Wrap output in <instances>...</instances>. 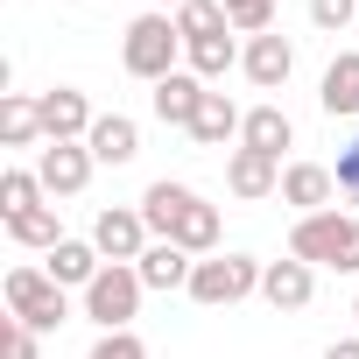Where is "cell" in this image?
<instances>
[{
    "label": "cell",
    "instance_id": "obj_2",
    "mask_svg": "<svg viewBox=\"0 0 359 359\" xmlns=\"http://www.w3.org/2000/svg\"><path fill=\"white\" fill-rule=\"evenodd\" d=\"M120 71L141 78V85H162L169 71H184V36H176V15H162V8L134 15L127 36H120Z\"/></svg>",
    "mask_w": 359,
    "mask_h": 359
},
{
    "label": "cell",
    "instance_id": "obj_6",
    "mask_svg": "<svg viewBox=\"0 0 359 359\" xmlns=\"http://www.w3.org/2000/svg\"><path fill=\"white\" fill-rule=\"evenodd\" d=\"M92 169H99V162H92L85 141H43V148H36V176H43L50 205H57V198H78V191L92 184Z\"/></svg>",
    "mask_w": 359,
    "mask_h": 359
},
{
    "label": "cell",
    "instance_id": "obj_34",
    "mask_svg": "<svg viewBox=\"0 0 359 359\" xmlns=\"http://www.w3.org/2000/svg\"><path fill=\"white\" fill-rule=\"evenodd\" d=\"M352 317H359V296H352Z\"/></svg>",
    "mask_w": 359,
    "mask_h": 359
},
{
    "label": "cell",
    "instance_id": "obj_15",
    "mask_svg": "<svg viewBox=\"0 0 359 359\" xmlns=\"http://www.w3.org/2000/svg\"><path fill=\"white\" fill-rule=\"evenodd\" d=\"M317 106L331 120H359V50H338L317 78Z\"/></svg>",
    "mask_w": 359,
    "mask_h": 359
},
{
    "label": "cell",
    "instance_id": "obj_23",
    "mask_svg": "<svg viewBox=\"0 0 359 359\" xmlns=\"http://www.w3.org/2000/svg\"><path fill=\"white\" fill-rule=\"evenodd\" d=\"M0 141L8 148H43V113L29 92H0Z\"/></svg>",
    "mask_w": 359,
    "mask_h": 359
},
{
    "label": "cell",
    "instance_id": "obj_18",
    "mask_svg": "<svg viewBox=\"0 0 359 359\" xmlns=\"http://www.w3.org/2000/svg\"><path fill=\"white\" fill-rule=\"evenodd\" d=\"M134 268H141V282H148L155 296H176V289H191V275H198V261H191L184 247H176V240H155V247H148Z\"/></svg>",
    "mask_w": 359,
    "mask_h": 359
},
{
    "label": "cell",
    "instance_id": "obj_4",
    "mask_svg": "<svg viewBox=\"0 0 359 359\" xmlns=\"http://www.w3.org/2000/svg\"><path fill=\"white\" fill-rule=\"evenodd\" d=\"M261 268L268 261H254V254H212V261H198V275H191V303H205V310H233V303H247V296H261Z\"/></svg>",
    "mask_w": 359,
    "mask_h": 359
},
{
    "label": "cell",
    "instance_id": "obj_14",
    "mask_svg": "<svg viewBox=\"0 0 359 359\" xmlns=\"http://www.w3.org/2000/svg\"><path fill=\"white\" fill-rule=\"evenodd\" d=\"M85 148H92V162L127 169V162L141 155V120H134V113H99V120H92V134H85Z\"/></svg>",
    "mask_w": 359,
    "mask_h": 359
},
{
    "label": "cell",
    "instance_id": "obj_7",
    "mask_svg": "<svg viewBox=\"0 0 359 359\" xmlns=\"http://www.w3.org/2000/svg\"><path fill=\"white\" fill-rule=\"evenodd\" d=\"M92 247H99L106 261H141V254L155 247V233H148L141 205H106V212L92 219Z\"/></svg>",
    "mask_w": 359,
    "mask_h": 359
},
{
    "label": "cell",
    "instance_id": "obj_29",
    "mask_svg": "<svg viewBox=\"0 0 359 359\" xmlns=\"http://www.w3.org/2000/svg\"><path fill=\"white\" fill-rule=\"evenodd\" d=\"M310 29H324V36L359 29V0H310Z\"/></svg>",
    "mask_w": 359,
    "mask_h": 359
},
{
    "label": "cell",
    "instance_id": "obj_22",
    "mask_svg": "<svg viewBox=\"0 0 359 359\" xmlns=\"http://www.w3.org/2000/svg\"><path fill=\"white\" fill-rule=\"evenodd\" d=\"M8 240L15 247H29V254H57L71 233H64V219H57V205H36V212H22V219H8Z\"/></svg>",
    "mask_w": 359,
    "mask_h": 359
},
{
    "label": "cell",
    "instance_id": "obj_1",
    "mask_svg": "<svg viewBox=\"0 0 359 359\" xmlns=\"http://www.w3.org/2000/svg\"><path fill=\"white\" fill-rule=\"evenodd\" d=\"M289 254L310 261V268H331V275H359V212H310L289 226Z\"/></svg>",
    "mask_w": 359,
    "mask_h": 359
},
{
    "label": "cell",
    "instance_id": "obj_10",
    "mask_svg": "<svg viewBox=\"0 0 359 359\" xmlns=\"http://www.w3.org/2000/svg\"><path fill=\"white\" fill-rule=\"evenodd\" d=\"M282 169H289V162H275V155H261V148H233V155H226V191L247 198V205L282 198Z\"/></svg>",
    "mask_w": 359,
    "mask_h": 359
},
{
    "label": "cell",
    "instance_id": "obj_33",
    "mask_svg": "<svg viewBox=\"0 0 359 359\" xmlns=\"http://www.w3.org/2000/svg\"><path fill=\"white\" fill-rule=\"evenodd\" d=\"M148 8H162V15H176V8H184V0H148Z\"/></svg>",
    "mask_w": 359,
    "mask_h": 359
},
{
    "label": "cell",
    "instance_id": "obj_31",
    "mask_svg": "<svg viewBox=\"0 0 359 359\" xmlns=\"http://www.w3.org/2000/svg\"><path fill=\"white\" fill-rule=\"evenodd\" d=\"M85 359H148V345H141V331H99Z\"/></svg>",
    "mask_w": 359,
    "mask_h": 359
},
{
    "label": "cell",
    "instance_id": "obj_21",
    "mask_svg": "<svg viewBox=\"0 0 359 359\" xmlns=\"http://www.w3.org/2000/svg\"><path fill=\"white\" fill-rule=\"evenodd\" d=\"M191 198H198L191 184H176V176H155V184L141 191V219H148V233H155V240H169V233H176V219H184V205H191Z\"/></svg>",
    "mask_w": 359,
    "mask_h": 359
},
{
    "label": "cell",
    "instance_id": "obj_3",
    "mask_svg": "<svg viewBox=\"0 0 359 359\" xmlns=\"http://www.w3.org/2000/svg\"><path fill=\"white\" fill-rule=\"evenodd\" d=\"M141 296H148L141 268H134V261H106V268H99V282H92L78 303H85V317H92L99 331H134V317H141Z\"/></svg>",
    "mask_w": 359,
    "mask_h": 359
},
{
    "label": "cell",
    "instance_id": "obj_9",
    "mask_svg": "<svg viewBox=\"0 0 359 359\" xmlns=\"http://www.w3.org/2000/svg\"><path fill=\"white\" fill-rule=\"evenodd\" d=\"M240 71H247V85L254 92H282L289 85V71H296V43L289 36H247V50H240Z\"/></svg>",
    "mask_w": 359,
    "mask_h": 359
},
{
    "label": "cell",
    "instance_id": "obj_32",
    "mask_svg": "<svg viewBox=\"0 0 359 359\" xmlns=\"http://www.w3.org/2000/svg\"><path fill=\"white\" fill-rule=\"evenodd\" d=\"M324 359H359V331H352V338H331V345H324Z\"/></svg>",
    "mask_w": 359,
    "mask_h": 359
},
{
    "label": "cell",
    "instance_id": "obj_30",
    "mask_svg": "<svg viewBox=\"0 0 359 359\" xmlns=\"http://www.w3.org/2000/svg\"><path fill=\"white\" fill-rule=\"evenodd\" d=\"M331 176H338V198H345V212H359V134H352V141L338 148Z\"/></svg>",
    "mask_w": 359,
    "mask_h": 359
},
{
    "label": "cell",
    "instance_id": "obj_11",
    "mask_svg": "<svg viewBox=\"0 0 359 359\" xmlns=\"http://www.w3.org/2000/svg\"><path fill=\"white\" fill-rule=\"evenodd\" d=\"M282 205H289L296 219L331 212V205H338V176H331V162H289V169H282Z\"/></svg>",
    "mask_w": 359,
    "mask_h": 359
},
{
    "label": "cell",
    "instance_id": "obj_20",
    "mask_svg": "<svg viewBox=\"0 0 359 359\" xmlns=\"http://www.w3.org/2000/svg\"><path fill=\"white\" fill-rule=\"evenodd\" d=\"M240 148H261V155H275V162H282V148H296V120H289L275 99H261V106H247Z\"/></svg>",
    "mask_w": 359,
    "mask_h": 359
},
{
    "label": "cell",
    "instance_id": "obj_28",
    "mask_svg": "<svg viewBox=\"0 0 359 359\" xmlns=\"http://www.w3.org/2000/svg\"><path fill=\"white\" fill-rule=\"evenodd\" d=\"M0 359H43V331H29L22 317H0Z\"/></svg>",
    "mask_w": 359,
    "mask_h": 359
},
{
    "label": "cell",
    "instance_id": "obj_27",
    "mask_svg": "<svg viewBox=\"0 0 359 359\" xmlns=\"http://www.w3.org/2000/svg\"><path fill=\"white\" fill-rule=\"evenodd\" d=\"M219 8H226V22L240 36H268L275 29V0H219Z\"/></svg>",
    "mask_w": 359,
    "mask_h": 359
},
{
    "label": "cell",
    "instance_id": "obj_19",
    "mask_svg": "<svg viewBox=\"0 0 359 359\" xmlns=\"http://www.w3.org/2000/svg\"><path fill=\"white\" fill-rule=\"evenodd\" d=\"M240 127H247V113L212 85V92H205V106H198V120H191V141H198V148H226V141L240 148Z\"/></svg>",
    "mask_w": 359,
    "mask_h": 359
},
{
    "label": "cell",
    "instance_id": "obj_17",
    "mask_svg": "<svg viewBox=\"0 0 359 359\" xmlns=\"http://www.w3.org/2000/svg\"><path fill=\"white\" fill-rule=\"evenodd\" d=\"M99 268H106V254H99L92 240H64L57 254H43V275H50L57 289H78V296L99 282Z\"/></svg>",
    "mask_w": 359,
    "mask_h": 359
},
{
    "label": "cell",
    "instance_id": "obj_24",
    "mask_svg": "<svg viewBox=\"0 0 359 359\" xmlns=\"http://www.w3.org/2000/svg\"><path fill=\"white\" fill-rule=\"evenodd\" d=\"M240 50H247V43H233V36H212V43H184V71H198L205 85H219L226 71H240Z\"/></svg>",
    "mask_w": 359,
    "mask_h": 359
},
{
    "label": "cell",
    "instance_id": "obj_8",
    "mask_svg": "<svg viewBox=\"0 0 359 359\" xmlns=\"http://www.w3.org/2000/svg\"><path fill=\"white\" fill-rule=\"evenodd\" d=\"M36 113H43V141H85L92 134V99L78 92V85H50V92H36Z\"/></svg>",
    "mask_w": 359,
    "mask_h": 359
},
{
    "label": "cell",
    "instance_id": "obj_5",
    "mask_svg": "<svg viewBox=\"0 0 359 359\" xmlns=\"http://www.w3.org/2000/svg\"><path fill=\"white\" fill-rule=\"evenodd\" d=\"M8 317H22L29 331H57L71 317V289H57L43 268H8Z\"/></svg>",
    "mask_w": 359,
    "mask_h": 359
},
{
    "label": "cell",
    "instance_id": "obj_12",
    "mask_svg": "<svg viewBox=\"0 0 359 359\" xmlns=\"http://www.w3.org/2000/svg\"><path fill=\"white\" fill-rule=\"evenodd\" d=\"M205 92H212V85H205L198 71H169L162 85H148V106H155V120H162V127H184V134H191V120H198Z\"/></svg>",
    "mask_w": 359,
    "mask_h": 359
},
{
    "label": "cell",
    "instance_id": "obj_16",
    "mask_svg": "<svg viewBox=\"0 0 359 359\" xmlns=\"http://www.w3.org/2000/svg\"><path fill=\"white\" fill-rule=\"evenodd\" d=\"M176 247H184L191 261H212L219 254V240H226V212L219 205H205V198H191L184 205V219H176V233H169Z\"/></svg>",
    "mask_w": 359,
    "mask_h": 359
},
{
    "label": "cell",
    "instance_id": "obj_13",
    "mask_svg": "<svg viewBox=\"0 0 359 359\" xmlns=\"http://www.w3.org/2000/svg\"><path fill=\"white\" fill-rule=\"evenodd\" d=\"M261 296H268L282 317H289V310H310V296H317V268L296 261V254H282V261L261 268Z\"/></svg>",
    "mask_w": 359,
    "mask_h": 359
},
{
    "label": "cell",
    "instance_id": "obj_25",
    "mask_svg": "<svg viewBox=\"0 0 359 359\" xmlns=\"http://www.w3.org/2000/svg\"><path fill=\"white\" fill-rule=\"evenodd\" d=\"M176 36L184 43H212V36H240V29L226 22L219 0H184V8H176Z\"/></svg>",
    "mask_w": 359,
    "mask_h": 359
},
{
    "label": "cell",
    "instance_id": "obj_26",
    "mask_svg": "<svg viewBox=\"0 0 359 359\" xmlns=\"http://www.w3.org/2000/svg\"><path fill=\"white\" fill-rule=\"evenodd\" d=\"M36 205H50V191H43L36 169H8V176H0V219H22Z\"/></svg>",
    "mask_w": 359,
    "mask_h": 359
}]
</instances>
